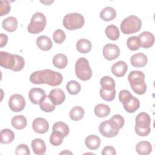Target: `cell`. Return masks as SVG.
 Here are the masks:
<instances>
[{"label":"cell","instance_id":"cell-1","mask_svg":"<svg viewBox=\"0 0 155 155\" xmlns=\"http://www.w3.org/2000/svg\"><path fill=\"white\" fill-rule=\"evenodd\" d=\"M30 81L34 84H46L48 85L55 87L59 85L62 83L63 77L59 72L45 69L32 73L30 76Z\"/></svg>","mask_w":155,"mask_h":155},{"label":"cell","instance_id":"cell-2","mask_svg":"<svg viewBox=\"0 0 155 155\" xmlns=\"http://www.w3.org/2000/svg\"><path fill=\"white\" fill-rule=\"evenodd\" d=\"M24 65L25 61L22 56L5 51H0V65L3 68L19 71L22 70Z\"/></svg>","mask_w":155,"mask_h":155},{"label":"cell","instance_id":"cell-3","mask_svg":"<svg viewBox=\"0 0 155 155\" xmlns=\"http://www.w3.org/2000/svg\"><path fill=\"white\" fill-rule=\"evenodd\" d=\"M128 80L132 90L138 94H143L147 91V85L145 82V74L141 71H131Z\"/></svg>","mask_w":155,"mask_h":155},{"label":"cell","instance_id":"cell-4","mask_svg":"<svg viewBox=\"0 0 155 155\" xmlns=\"http://www.w3.org/2000/svg\"><path fill=\"white\" fill-rule=\"evenodd\" d=\"M151 118L148 114L141 112L136 117V125L134 130L137 135L140 136H147L151 131L150 128Z\"/></svg>","mask_w":155,"mask_h":155},{"label":"cell","instance_id":"cell-5","mask_svg":"<svg viewBox=\"0 0 155 155\" xmlns=\"http://www.w3.org/2000/svg\"><path fill=\"white\" fill-rule=\"evenodd\" d=\"M141 27V20L134 15H130L125 18L120 24L121 31L125 35L137 33L140 30Z\"/></svg>","mask_w":155,"mask_h":155},{"label":"cell","instance_id":"cell-6","mask_svg":"<svg viewBox=\"0 0 155 155\" xmlns=\"http://www.w3.org/2000/svg\"><path fill=\"white\" fill-rule=\"evenodd\" d=\"M75 73L77 78L82 81H88L92 76V70L88 61L85 58H80L75 64Z\"/></svg>","mask_w":155,"mask_h":155},{"label":"cell","instance_id":"cell-7","mask_svg":"<svg viewBox=\"0 0 155 155\" xmlns=\"http://www.w3.org/2000/svg\"><path fill=\"white\" fill-rule=\"evenodd\" d=\"M84 16L78 13H71L66 15L63 19V25L69 30H76L82 28L84 24Z\"/></svg>","mask_w":155,"mask_h":155},{"label":"cell","instance_id":"cell-8","mask_svg":"<svg viewBox=\"0 0 155 155\" xmlns=\"http://www.w3.org/2000/svg\"><path fill=\"white\" fill-rule=\"evenodd\" d=\"M47 19L45 15L41 12L33 15L30 23L27 27V30L31 34H37L44 30L46 26Z\"/></svg>","mask_w":155,"mask_h":155},{"label":"cell","instance_id":"cell-9","mask_svg":"<svg viewBox=\"0 0 155 155\" xmlns=\"http://www.w3.org/2000/svg\"><path fill=\"white\" fill-rule=\"evenodd\" d=\"M8 106L12 111L20 112L25 108V99L21 94H14L10 96L8 100Z\"/></svg>","mask_w":155,"mask_h":155},{"label":"cell","instance_id":"cell-10","mask_svg":"<svg viewBox=\"0 0 155 155\" xmlns=\"http://www.w3.org/2000/svg\"><path fill=\"white\" fill-rule=\"evenodd\" d=\"M102 53L106 59L112 61L119 57L120 55V49L116 44H107L103 48Z\"/></svg>","mask_w":155,"mask_h":155},{"label":"cell","instance_id":"cell-11","mask_svg":"<svg viewBox=\"0 0 155 155\" xmlns=\"http://www.w3.org/2000/svg\"><path fill=\"white\" fill-rule=\"evenodd\" d=\"M32 128L36 133L44 134L48 130L49 124L46 119L42 117H38L33 121Z\"/></svg>","mask_w":155,"mask_h":155},{"label":"cell","instance_id":"cell-12","mask_svg":"<svg viewBox=\"0 0 155 155\" xmlns=\"http://www.w3.org/2000/svg\"><path fill=\"white\" fill-rule=\"evenodd\" d=\"M99 131L103 136L106 137H113L119 133V130H114L110 126L108 120L101 123L99 126Z\"/></svg>","mask_w":155,"mask_h":155},{"label":"cell","instance_id":"cell-13","mask_svg":"<svg viewBox=\"0 0 155 155\" xmlns=\"http://www.w3.org/2000/svg\"><path fill=\"white\" fill-rule=\"evenodd\" d=\"M140 47L148 48L152 47L154 43V36L149 31H143L139 36Z\"/></svg>","mask_w":155,"mask_h":155},{"label":"cell","instance_id":"cell-14","mask_svg":"<svg viewBox=\"0 0 155 155\" xmlns=\"http://www.w3.org/2000/svg\"><path fill=\"white\" fill-rule=\"evenodd\" d=\"M48 97L55 105L62 104L65 99V94L61 88H54L51 90L48 94Z\"/></svg>","mask_w":155,"mask_h":155},{"label":"cell","instance_id":"cell-15","mask_svg":"<svg viewBox=\"0 0 155 155\" xmlns=\"http://www.w3.org/2000/svg\"><path fill=\"white\" fill-rule=\"evenodd\" d=\"M45 96V91L39 88H33L28 92L29 99L34 104H39Z\"/></svg>","mask_w":155,"mask_h":155},{"label":"cell","instance_id":"cell-16","mask_svg":"<svg viewBox=\"0 0 155 155\" xmlns=\"http://www.w3.org/2000/svg\"><path fill=\"white\" fill-rule=\"evenodd\" d=\"M111 70L113 74L116 77H123L128 70V65L124 61H119L112 65Z\"/></svg>","mask_w":155,"mask_h":155},{"label":"cell","instance_id":"cell-17","mask_svg":"<svg viewBox=\"0 0 155 155\" xmlns=\"http://www.w3.org/2000/svg\"><path fill=\"white\" fill-rule=\"evenodd\" d=\"M130 62L131 65L135 67H143L147 65L148 58L145 54L137 53L131 56Z\"/></svg>","mask_w":155,"mask_h":155},{"label":"cell","instance_id":"cell-18","mask_svg":"<svg viewBox=\"0 0 155 155\" xmlns=\"http://www.w3.org/2000/svg\"><path fill=\"white\" fill-rule=\"evenodd\" d=\"M31 147L34 153L36 155L44 154L46 152V145L41 139L36 138L32 140Z\"/></svg>","mask_w":155,"mask_h":155},{"label":"cell","instance_id":"cell-19","mask_svg":"<svg viewBox=\"0 0 155 155\" xmlns=\"http://www.w3.org/2000/svg\"><path fill=\"white\" fill-rule=\"evenodd\" d=\"M36 44L39 48L44 51L50 50L53 45L51 39L49 37L44 35L37 38Z\"/></svg>","mask_w":155,"mask_h":155},{"label":"cell","instance_id":"cell-20","mask_svg":"<svg viewBox=\"0 0 155 155\" xmlns=\"http://www.w3.org/2000/svg\"><path fill=\"white\" fill-rule=\"evenodd\" d=\"M2 26L5 30L8 32H13L18 27L17 19L13 16L8 17L2 21Z\"/></svg>","mask_w":155,"mask_h":155},{"label":"cell","instance_id":"cell-21","mask_svg":"<svg viewBox=\"0 0 155 155\" xmlns=\"http://www.w3.org/2000/svg\"><path fill=\"white\" fill-rule=\"evenodd\" d=\"M85 143L88 148L94 150L99 148L101 145V139L96 135L90 134L85 138Z\"/></svg>","mask_w":155,"mask_h":155},{"label":"cell","instance_id":"cell-22","mask_svg":"<svg viewBox=\"0 0 155 155\" xmlns=\"http://www.w3.org/2000/svg\"><path fill=\"white\" fill-rule=\"evenodd\" d=\"M100 18L105 21H110L116 17V12L111 7H106L100 12Z\"/></svg>","mask_w":155,"mask_h":155},{"label":"cell","instance_id":"cell-23","mask_svg":"<svg viewBox=\"0 0 155 155\" xmlns=\"http://www.w3.org/2000/svg\"><path fill=\"white\" fill-rule=\"evenodd\" d=\"M136 150L139 154L148 155L152 151V146L148 141H140L137 143Z\"/></svg>","mask_w":155,"mask_h":155},{"label":"cell","instance_id":"cell-24","mask_svg":"<svg viewBox=\"0 0 155 155\" xmlns=\"http://www.w3.org/2000/svg\"><path fill=\"white\" fill-rule=\"evenodd\" d=\"M11 124L12 127L15 129L22 130L27 126V120L23 115H16L12 119Z\"/></svg>","mask_w":155,"mask_h":155},{"label":"cell","instance_id":"cell-25","mask_svg":"<svg viewBox=\"0 0 155 155\" xmlns=\"http://www.w3.org/2000/svg\"><path fill=\"white\" fill-rule=\"evenodd\" d=\"M76 49L81 53H87L91 49V43L87 39H80L76 43Z\"/></svg>","mask_w":155,"mask_h":155},{"label":"cell","instance_id":"cell-26","mask_svg":"<svg viewBox=\"0 0 155 155\" xmlns=\"http://www.w3.org/2000/svg\"><path fill=\"white\" fill-rule=\"evenodd\" d=\"M68 63L67 57L61 53L56 54L53 59V65L59 69L64 68Z\"/></svg>","mask_w":155,"mask_h":155},{"label":"cell","instance_id":"cell-27","mask_svg":"<svg viewBox=\"0 0 155 155\" xmlns=\"http://www.w3.org/2000/svg\"><path fill=\"white\" fill-rule=\"evenodd\" d=\"M39 107L41 109L47 113H50L52 112L53 110H54L56 108V105L53 104V103L51 102L50 99L48 96H45L39 102Z\"/></svg>","mask_w":155,"mask_h":155},{"label":"cell","instance_id":"cell-28","mask_svg":"<svg viewBox=\"0 0 155 155\" xmlns=\"http://www.w3.org/2000/svg\"><path fill=\"white\" fill-rule=\"evenodd\" d=\"M1 143L2 144H8L13 142L15 139L13 131L10 129L5 128L1 131Z\"/></svg>","mask_w":155,"mask_h":155},{"label":"cell","instance_id":"cell-29","mask_svg":"<svg viewBox=\"0 0 155 155\" xmlns=\"http://www.w3.org/2000/svg\"><path fill=\"white\" fill-rule=\"evenodd\" d=\"M107 37L112 41H116L120 36L119 28L114 25H110L107 26L105 30Z\"/></svg>","mask_w":155,"mask_h":155},{"label":"cell","instance_id":"cell-30","mask_svg":"<svg viewBox=\"0 0 155 155\" xmlns=\"http://www.w3.org/2000/svg\"><path fill=\"white\" fill-rule=\"evenodd\" d=\"M108 121L110 126L116 130H119L122 128L125 122L124 117L120 114H114Z\"/></svg>","mask_w":155,"mask_h":155},{"label":"cell","instance_id":"cell-31","mask_svg":"<svg viewBox=\"0 0 155 155\" xmlns=\"http://www.w3.org/2000/svg\"><path fill=\"white\" fill-rule=\"evenodd\" d=\"M94 113L99 117H105L110 113V108L104 104H99L94 108Z\"/></svg>","mask_w":155,"mask_h":155},{"label":"cell","instance_id":"cell-32","mask_svg":"<svg viewBox=\"0 0 155 155\" xmlns=\"http://www.w3.org/2000/svg\"><path fill=\"white\" fill-rule=\"evenodd\" d=\"M123 106L126 111L130 113H133L139 108L140 101L137 97L133 96L131 99L128 103L123 105Z\"/></svg>","mask_w":155,"mask_h":155},{"label":"cell","instance_id":"cell-33","mask_svg":"<svg viewBox=\"0 0 155 155\" xmlns=\"http://www.w3.org/2000/svg\"><path fill=\"white\" fill-rule=\"evenodd\" d=\"M84 113V110L82 107L76 106L71 109L70 111V117L73 120L78 121L83 118Z\"/></svg>","mask_w":155,"mask_h":155},{"label":"cell","instance_id":"cell-34","mask_svg":"<svg viewBox=\"0 0 155 155\" xmlns=\"http://www.w3.org/2000/svg\"><path fill=\"white\" fill-rule=\"evenodd\" d=\"M66 89L70 94L76 95L80 92L81 86L78 82L71 80L67 82L66 85Z\"/></svg>","mask_w":155,"mask_h":155},{"label":"cell","instance_id":"cell-35","mask_svg":"<svg viewBox=\"0 0 155 155\" xmlns=\"http://www.w3.org/2000/svg\"><path fill=\"white\" fill-rule=\"evenodd\" d=\"M101 88L105 90L115 89V82L113 78L110 76H105L100 80Z\"/></svg>","mask_w":155,"mask_h":155},{"label":"cell","instance_id":"cell-36","mask_svg":"<svg viewBox=\"0 0 155 155\" xmlns=\"http://www.w3.org/2000/svg\"><path fill=\"white\" fill-rule=\"evenodd\" d=\"M53 131H56L61 133L64 137H66L69 134V127L68 126L63 122H56L54 124L53 128Z\"/></svg>","mask_w":155,"mask_h":155},{"label":"cell","instance_id":"cell-37","mask_svg":"<svg viewBox=\"0 0 155 155\" xmlns=\"http://www.w3.org/2000/svg\"><path fill=\"white\" fill-rule=\"evenodd\" d=\"M64 136L59 132L53 131L50 137V142L53 146L57 147L60 145L64 140Z\"/></svg>","mask_w":155,"mask_h":155},{"label":"cell","instance_id":"cell-38","mask_svg":"<svg viewBox=\"0 0 155 155\" xmlns=\"http://www.w3.org/2000/svg\"><path fill=\"white\" fill-rule=\"evenodd\" d=\"M127 45L131 51H136L139 49L140 44L138 36H132L129 37L127 41Z\"/></svg>","mask_w":155,"mask_h":155},{"label":"cell","instance_id":"cell-39","mask_svg":"<svg viewBox=\"0 0 155 155\" xmlns=\"http://www.w3.org/2000/svg\"><path fill=\"white\" fill-rule=\"evenodd\" d=\"M100 96L102 99L106 101H111L115 98L116 90L115 89L105 90L101 88L100 90Z\"/></svg>","mask_w":155,"mask_h":155},{"label":"cell","instance_id":"cell-40","mask_svg":"<svg viewBox=\"0 0 155 155\" xmlns=\"http://www.w3.org/2000/svg\"><path fill=\"white\" fill-rule=\"evenodd\" d=\"M133 96L128 90H122L119 92V99L121 102L122 105H125L131 99Z\"/></svg>","mask_w":155,"mask_h":155},{"label":"cell","instance_id":"cell-41","mask_svg":"<svg viewBox=\"0 0 155 155\" xmlns=\"http://www.w3.org/2000/svg\"><path fill=\"white\" fill-rule=\"evenodd\" d=\"M53 38L54 42L57 44H61L65 39V32L61 29H57L53 33Z\"/></svg>","mask_w":155,"mask_h":155},{"label":"cell","instance_id":"cell-42","mask_svg":"<svg viewBox=\"0 0 155 155\" xmlns=\"http://www.w3.org/2000/svg\"><path fill=\"white\" fill-rule=\"evenodd\" d=\"M0 16H2L8 14L10 11V3L8 1H0Z\"/></svg>","mask_w":155,"mask_h":155},{"label":"cell","instance_id":"cell-43","mask_svg":"<svg viewBox=\"0 0 155 155\" xmlns=\"http://www.w3.org/2000/svg\"><path fill=\"white\" fill-rule=\"evenodd\" d=\"M15 154L17 155H29L30 154V151L27 145L20 144L16 147Z\"/></svg>","mask_w":155,"mask_h":155},{"label":"cell","instance_id":"cell-44","mask_svg":"<svg viewBox=\"0 0 155 155\" xmlns=\"http://www.w3.org/2000/svg\"><path fill=\"white\" fill-rule=\"evenodd\" d=\"M116 154V152L114 148L111 146L105 147L102 151V155H115Z\"/></svg>","mask_w":155,"mask_h":155},{"label":"cell","instance_id":"cell-45","mask_svg":"<svg viewBox=\"0 0 155 155\" xmlns=\"http://www.w3.org/2000/svg\"><path fill=\"white\" fill-rule=\"evenodd\" d=\"M0 41H1V47H3L7 44V42L8 41V36L4 33H1Z\"/></svg>","mask_w":155,"mask_h":155},{"label":"cell","instance_id":"cell-46","mask_svg":"<svg viewBox=\"0 0 155 155\" xmlns=\"http://www.w3.org/2000/svg\"><path fill=\"white\" fill-rule=\"evenodd\" d=\"M67 153L72 154L71 152H70V151H67V150H66V151H62V152L60 153V154H67Z\"/></svg>","mask_w":155,"mask_h":155}]
</instances>
